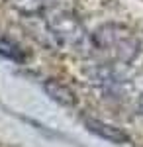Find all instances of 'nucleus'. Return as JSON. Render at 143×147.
<instances>
[{"instance_id":"1","label":"nucleus","mask_w":143,"mask_h":147,"mask_svg":"<svg viewBox=\"0 0 143 147\" xmlns=\"http://www.w3.org/2000/svg\"><path fill=\"white\" fill-rule=\"evenodd\" d=\"M92 47L116 63H132L139 53V39L121 24H104L90 35Z\"/></svg>"},{"instance_id":"2","label":"nucleus","mask_w":143,"mask_h":147,"mask_svg":"<svg viewBox=\"0 0 143 147\" xmlns=\"http://www.w3.org/2000/svg\"><path fill=\"white\" fill-rule=\"evenodd\" d=\"M43 20L53 35L55 45H63L75 51L92 45L90 35L73 10H49Z\"/></svg>"},{"instance_id":"3","label":"nucleus","mask_w":143,"mask_h":147,"mask_svg":"<svg viewBox=\"0 0 143 147\" xmlns=\"http://www.w3.org/2000/svg\"><path fill=\"white\" fill-rule=\"evenodd\" d=\"M84 125H86L92 134H96L98 137L110 141V143H118V145H120V143L130 141V136H127L123 129H120V127H116V125H112V124H106V122H102V120L84 118Z\"/></svg>"},{"instance_id":"4","label":"nucleus","mask_w":143,"mask_h":147,"mask_svg":"<svg viewBox=\"0 0 143 147\" xmlns=\"http://www.w3.org/2000/svg\"><path fill=\"white\" fill-rule=\"evenodd\" d=\"M43 90L51 100H55L57 104H61V106H69V108H71V106L77 104V94L73 92V88L67 86L65 82L57 80V79H47L45 80Z\"/></svg>"},{"instance_id":"5","label":"nucleus","mask_w":143,"mask_h":147,"mask_svg":"<svg viewBox=\"0 0 143 147\" xmlns=\"http://www.w3.org/2000/svg\"><path fill=\"white\" fill-rule=\"evenodd\" d=\"M0 57L10 59L14 63H26L28 53H26V49H22L18 41H14L6 35H0Z\"/></svg>"},{"instance_id":"6","label":"nucleus","mask_w":143,"mask_h":147,"mask_svg":"<svg viewBox=\"0 0 143 147\" xmlns=\"http://www.w3.org/2000/svg\"><path fill=\"white\" fill-rule=\"evenodd\" d=\"M37 6H41L45 10H69V4H73V0H32Z\"/></svg>"}]
</instances>
